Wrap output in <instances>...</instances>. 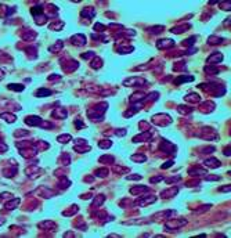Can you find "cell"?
Segmentation results:
<instances>
[{
  "label": "cell",
  "instance_id": "obj_1",
  "mask_svg": "<svg viewBox=\"0 0 231 238\" xmlns=\"http://www.w3.org/2000/svg\"><path fill=\"white\" fill-rule=\"evenodd\" d=\"M25 123L26 125H29V126H39V127H49V129H51V127H54V125L53 123H50V122H46L44 119H42V118H39V116H26L25 118Z\"/></svg>",
  "mask_w": 231,
  "mask_h": 238
},
{
  "label": "cell",
  "instance_id": "obj_2",
  "mask_svg": "<svg viewBox=\"0 0 231 238\" xmlns=\"http://www.w3.org/2000/svg\"><path fill=\"white\" fill-rule=\"evenodd\" d=\"M71 42L73 44H78V46H84L86 44V36L82 33H78V35H73L71 38Z\"/></svg>",
  "mask_w": 231,
  "mask_h": 238
},
{
  "label": "cell",
  "instance_id": "obj_3",
  "mask_svg": "<svg viewBox=\"0 0 231 238\" xmlns=\"http://www.w3.org/2000/svg\"><path fill=\"white\" fill-rule=\"evenodd\" d=\"M53 116H56V118H59V119H64V118H66V115H68V112H66V110L65 108H56V110L53 111V114H51Z\"/></svg>",
  "mask_w": 231,
  "mask_h": 238
},
{
  "label": "cell",
  "instance_id": "obj_4",
  "mask_svg": "<svg viewBox=\"0 0 231 238\" xmlns=\"http://www.w3.org/2000/svg\"><path fill=\"white\" fill-rule=\"evenodd\" d=\"M0 119H4V121H6V122H8V123H14L17 121V116L14 115V114L3 112V114H0Z\"/></svg>",
  "mask_w": 231,
  "mask_h": 238
},
{
  "label": "cell",
  "instance_id": "obj_5",
  "mask_svg": "<svg viewBox=\"0 0 231 238\" xmlns=\"http://www.w3.org/2000/svg\"><path fill=\"white\" fill-rule=\"evenodd\" d=\"M96 15V11H94L93 7H86L80 11V17H87V18H93Z\"/></svg>",
  "mask_w": 231,
  "mask_h": 238
},
{
  "label": "cell",
  "instance_id": "obj_6",
  "mask_svg": "<svg viewBox=\"0 0 231 238\" xmlns=\"http://www.w3.org/2000/svg\"><path fill=\"white\" fill-rule=\"evenodd\" d=\"M53 94V90H50V89H46V87H40L38 91H36V97H49V96H51Z\"/></svg>",
  "mask_w": 231,
  "mask_h": 238
},
{
  "label": "cell",
  "instance_id": "obj_7",
  "mask_svg": "<svg viewBox=\"0 0 231 238\" xmlns=\"http://www.w3.org/2000/svg\"><path fill=\"white\" fill-rule=\"evenodd\" d=\"M19 202H21V198H14V199H10L8 202L6 204V208L8 210H13V209H15V208L18 206Z\"/></svg>",
  "mask_w": 231,
  "mask_h": 238
},
{
  "label": "cell",
  "instance_id": "obj_8",
  "mask_svg": "<svg viewBox=\"0 0 231 238\" xmlns=\"http://www.w3.org/2000/svg\"><path fill=\"white\" fill-rule=\"evenodd\" d=\"M185 223H187V220H175V222H170V223H168L166 224V227L168 229H178V227H181V226H184Z\"/></svg>",
  "mask_w": 231,
  "mask_h": 238
},
{
  "label": "cell",
  "instance_id": "obj_9",
  "mask_svg": "<svg viewBox=\"0 0 231 238\" xmlns=\"http://www.w3.org/2000/svg\"><path fill=\"white\" fill-rule=\"evenodd\" d=\"M223 59V56L220 53H216V54H213V56H210L209 58H208V63L210 64V65H213L215 63H217V61H222Z\"/></svg>",
  "mask_w": 231,
  "mask_h": 238
},
{
  "label": "cell",
  "instance_id": "obj_10",
  "mask_svg": "<svg viewBox=\"0 0 231 238\" xmlns=\"http://www.w3.org/2000/svg\"><path fill=\"white\" fill-rule=\"evenodd\" d=\"M156 201V198L155 197H150V198H141V199H138L137 201V205H150V204H152V202H155Z\"/></svg>",
  "mask_w": 231,
  "mask_h": 238
},
{
  "label": "cell",
  "instance_id": "obj_11",
  "mask_svg": "<svg viewBox=\"0 0 231 238\" xmlns=\"http://www.w3.org/2000/svg\"><path fill=\"white\" fill-rule=\"evenodd\" d=\"M177 192H178V188H177V187H173L172 190L163 191V192H162V197H163V198H170V197H173V195H176Z\"/></svg>",
  "mask_w": 231,
  "mask_h": 238
},
{
  "label": "cell",
  "instance_id": "obj_12",
  "mask_svg": "<svg viewBox=\"0 0 231 238\" xmlns=\"http://www.w3.org/2000/svg\"><path fill=\"white\" fill-rule=\"evenodd\" d=\"M71 134H61L57 137V141L58 143H61V144H66V143H69L71 141Z\"/></svg>",
  "mask_w": 231,
  "mask_h": 238
},
{
  "label": "cell",
  "instance_id": "obj_13",
  "mask_svg": "<svg viewBox=\"0 0 231 238\" xmlns=\"http://www.w3.org/2000/svg\"><path fill=\"white\" fill-rule=\"evenodd\" d=\"M63 46H64L63 40H58V42H57V44H53V46L49 47V51H51V53H54V51H58V50H61V49H63Z\"/></svg>",
  "mask_w": 231,
  "mask_h": 238
},
{
  "label": "cell",
  "instance_id": "obj_14",
  "mask_svg": "<svg viewBox=\"0 0 231 238\" xmlns=\"http://www.w3.org/2000/svg\"><path fill=\"white\" fill-rule=\"evenodd\" d=\"M64 25H65V24H64L63 21H59L58 24H56V22H53V24H50V26H49V28H50L51 31H61V29L64 28Z\"/></svg>",
  "mask_w": 231,
  "mask_h": 238
},
{
  "label": "cell",
  "instance_id": "obj_15",
  "mask_svg": "<svg viewBox=\"0 0 231 238\" xmlns=\"http://www.w3.org/2000/svg\"><path fill=\"white\" fill-rule=\"evenodd\" d=\"M8 89L10 90H14V91H22L25 87H24V85H18V83H10Z\"/></svg>",
  "mask_w": 231,
  "mask_h": 238
},
{
  "label": "cell",
  "instance_id": "obj_16",
  "mask_svg": "<svg viewBox=\"0 0 231 238\" xmlns=\"http://www.w3.org/2000/svg\"><path fill=\"white\" fill-rule=\"evenodd\" d=\"M156 46L159 47V49H162V47H172V46H175V43H173V40H161V42H158V44Z\"/></svg>",
  "mask_w": 231,
  "mask_h": 238
},
{
  "label": "cell",
  "instance_id": "obj_17",
  "mask_svg": "<svg viewBox=\"0 0 231 238\" xmlns=\"http://www.w3.org/2000/svg\"><path fill=\"white\" fill-rule=\"evenodd\" d=\"M39 227H40V229H50V230H53L54 223L53 222H42V223H39Z\"/></svg>",
  "mask_w": 231,
  "mask_h": 238
},
{
  "label": "cell",
  "instance_id": "obj_18",
  "mask_svg": "<svg viewBox=\"0 0 231 238\" xmlns=\"http://www.w3.org/2000/svg\"><path fill=\"white\" fill-rule=\"evenodd\" d=\"M147 190H148L147 187H134V188H131V190H130V194H133V195H137L138 192L147 191Z\"/></svg>",
  "mask_w": 231,
  "mask_h": 238
},
{
  "label": "cell",
  "instance_id": "obj_19",
  "mask_svg": "<svg viewBox=\"0 0 231 238\" xmlns=\"http://www.w3.org/2000/svg\"><path fill=\"white\" fill-rule=\"evenodd\" d=\"M205 163L208 166H212V168H219V166H220V163H219L217 159H206Z\"/></svg>",
  "mask_w": 231,
  "mask_h": 238
},
{
  "label": "cell",
  "instance_id": "obj_20",
  "mask_svg": "<svg viewBox=\"0 0 231 238\" xmlns=\"http://www.w3.org/2000/svg\"><path fill=\"white\" fill-rule=\"evenodd\" d=\"M101 63H103V61H101L100 58H96V59L93 61V63L90 64V65H91V68L97 69V68H100V66H101Z\"/></svg>",
  "mask_w": 231,
  "mask_h": 238
},
{
  "label": "cell",
  "instance_id": "obj_21",
  "mask_svg": "<svg viewBox=\"0 0 231 238\" xmlns=\"http://www.w3.org/2000/svg\"><path fill=\"white\" fill-rule=\"evenodd\" d=\"M131 159L136 161V162H144V161H145V157H144V155H133Z\"/></svg>",
  "mask_w": 231,
  "mask_h": 238
},
{
  "label": "cell",
  "instance_id": "obj_22",
  "mask_svg": "<svg viewBox=\"0 0 231 238\" xmlns=\"http://www.w3.org/2000/svg\"><path fill=\"white\" fill-rule=\"evenodd\" d=\"M185 80H194V76H184V78H178L176 79V83H181V82H185Z\"/></svg>",
  "mask_w": 231,
  "mask_h": 238
},
{
  "label": "cell",
  "instance_id": "obj_23",
  "mask_svg": "<svg viewBox=\"0 0 231 238\" xmlns=\"http://www.w3.org/2000/svg\"><path fill=\"white\" fill-rule=\"evenodd\" d=\"M107 143H103V141H100L98 143V147L100 148H108V147H111V141H108V140H105Z\"/></svg>",
  "mask_w": 231,
  "mask_h": 238
},
{
  "label": "cell",
  "instance_id": "obj_24",
  "mask_svg": "<svg viewBox=\"0 0 231 238\" xmlns=\"http://www.w3.org/2000/svg\"><path fill=\"white\" fill-rule=\"evenodd\" d=\"M0 198H3V199H11L13 195L10 194V192H2V194H0Z\"/></svg>",
  "mask_w": 231,
  "mask_h": 238
},
{
  "label": "cell",
  "instance_id": "obj_25",
  "mask_svg": "<svg viewBox=\"0 0 231 238\" xmlns=\"http://www.w3.org/2000/svg\"><path fill=\"white\" fill-rule=\"evenodd\" d=\"M150 29H151L152 32H155V33H159V32H162L163 29H165V26H156V28L154 26V28H150Z\"/></svg>",
  "mask_w": 231,
  "mask_h": 238
},
{
  "label": "cell",
  "instance_id": "obj_26",
  "mask_svg": "<svg viewBox=\"0 0 231 238\" xmlns=\"http://www.w3.org/2000/svg\"><path fill=\"white\" fill-rule=\"evenodd\" d=\"M222 42V39H219V38H209V43H213V44H216V43H220Z\"/></svg>",
  "mask_w": 231,
  "mask_h": 238
},
{
  "label": "cell",
  "instance_id": "obj_27",
  "mask_svg": "<svg viewBox=\"0 0 231 238\" xmlns=\"http://www.w3.org/2000/svg\"><path fill=\"white\" fill-rule=\"evenodd\" d=\"M75 126H76V127H79V129H80V127H83V122H82V121H80V119H78V121H75Z\"/></svg>",
  "mask_w": 231,
  "mask_h": 238
},
{
  "label": "cell",
  "instance_id": "obj_28",
  "mask_svg": "<svg viewBox=\"0 0 231 238\" xmlns=\"http://www.w3.org/2000/svg\"><path fill=\"white\" fill-rule=\"evenodd\" d=\"M162 176H158V177H152L151 178V183H158V182H161V180H162Z\"/></svg>",
  "mask_w": 231,
  "mask_h": 238
},
{
  "label": "cell",
  "instance_id": "obj_29",
  "mask_svg": "<svg viewBox=\"0 0 231 238\" xmlns=\"http://www.w3.org/2000/svg\"><path fill=\"white\" fill-rule=\"evenodd\" d=\"M91 57H94V53H89V54H82V58H91Z\"/></svg>",
  "mask_w": 231,
  "mask_h": 238
},
{
  "label": "cell",
  "instance_id": "obj_30",
  "mask_svg": "<svg viewBox=\"0 0 231 238\" xmlns=\"http://www.w3.org/2000/svg\"><path fill=\"white\" fill-rule=\"evenodd\" d=\"M141 176H127V180H140Z\"/></svg>",
  "mask_w": 231,
  "mask_h": 238
},
{
  "label": "cell",
  "instance_id": "obj_31",
  "mask_svg": "<svg viewBox=\"0 0 231 238\" xmlns=\"http://www.w3.org/2000/svg\"><path fill=\"white\" fill-rule=\"evenodd\" d=\"M230 185H226V187H223V188H220V191H223V192H228L230 191Z\"/></svg>",
  "mask_w": 231,
  "mask_h": 238
},
{
  "label": "cell",
  "instance_id": "obj_32",
  "mask_svg": "<svg viewBox=\"0 0 231 238\" xmlns=\"http://www.w3.org/2000/svg\"><path fill=\"white\" fill-rule=\"evenodd\" d=\"M172 161H169V162H166L165 163V165H162V168H163V169H166V168H170V166H172Z\"/></svg>",
  "mask_w": 231,
  "mask_h": 238
},
{
  "label": "cell",
  "instance_id": "obj_33",
  "mask_svg": "<svg viewBox=\"0 0 231 238\" xmlns=\"http://www.w3.org/2000/svg\"><path fill=\"white\" fill-rule=\"evenodd\" d=\"M2 79H4V71L3 69H0V80H2Z\"/></svg>",
  "mask_w": 231,
  "mask_h": 238
}]
</instances>
